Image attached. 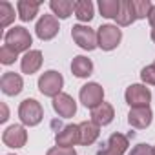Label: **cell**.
<instances>
[{"label": "cell", "instance_id": "cell-1", "mask_svg": "<svg viewBox=\"0 0 155 155\" xmlns=\"http://www.w3.org/2000/svg\"><path fill=\"white\" fill-rule=\"evenodd\" d=\"M4 42L8 48H11L13 51L20 53V51H28L31 46V35L26 28L22 26H15L11 28L6 35H4Z\"/></svg>", "mask_w": 155, "mask_h": 155}, {"label": "cell", "instance_id": "cell-2", "mask_svg": "<svg viewBox=\"0 0 155 155\" xmlns=\"http://www.w3.org/2000/svg\"><path fill=\"white\" fill-rule=\"evenodd\" d=\"M62 86H64L62 75H60L58 71H53V69L42 73L40 79H38V90H40V93L46 95V97H53V99H55L57 95H60Z\"/></svg>", "mask_w": 155, "mask_h": 155}, {"label": "cell", "instance_id": "cell-3", "mask_svg": "<svg viewBox=\"0 0 155 155\" xmlns=\"http://www.w3.org/2000/svg\"><path fill=\"white\" fill-rule=\"evenodd\" d=\"M18 117L26 126H37L44 119V110H42L40 102H37L35 99H26L20 102Z\"/></svg>", "mask_w": 155, "mask_h": 155}, {"label": "cell", "instance_id": "cell-4", "mask_svg": "<svg viewBox=\"0 0 155 155\" xmlns=\"http://www.w3.org/2000/svg\"><path fill=\"white\" fill-rule=\"evenodd\" d=\"M122 38V31L117 28V26H111V24H104L99 28L97 31V42H99V48L104 49V51H111L119 46Z\"/></svg>", "mask_w": 155, "mask_h": 155}, {"label": "cell", "instance_id": "cell-5", "mask_svg": "<svg viewBox=\"0 0 155 155\" xmlns=\"http://www.w3.org/2000/svg\"><path fill=\"white\" fill-rule=\"evenodd\" d=\"M79 97H81V102H82L86 108L93 110V108H97V106L102 104L104 90H102V86H99L97 82H88V84H84V86L81 88Z\"/></svg>", "mask_w": 155, "mask_h": 155}, {"label": "cell", "instance_id": "cell-6", "mask_svg": "<svg viewBox=\"0 0 155 155\" xmlns=\"http://www.w3.org/2000/svg\"><path fill=\"white\" fill-rule=\"evenodd\" d=\"M71 37H73V40L79 44L82 49H88V51H91V49H95L99 46L97 33L91 28H88V26H81V24L73 26L71 28Z\"/></svg>", "mask_w": 155, "mask_h": 155}, {"label": "cell", "instance_id": "cell-7", "mask_svg": "<svg viewBox=\"0 0 155 155\" xmlns=\"http://www.w3.org/2000/svg\"><path fill=\"white\" fill-rule=\"evenodd\" d=\"M126 102L131 106V108H142V106H150V101H151V91L142 86V84H131L126 93Z\"/></svg>", "mask_w": 155, "mask_h": 155}, {"label": "cell", "instance_id": "cell-8", "mask_svg": "<svg viewBox=\"0 0 155 155\" xmlns=\"http://www.w3.org/2000/svg\"><path fill=\"white\" fill-rule=\"evenodd\" d=\"M58 29H60L58 28V20L53 15H42L38 18V22H37V28H35L37 37L40 40H51L58 33Z\"/></svg>", "mask_w": 155, "mask_h": 155}, {"label": "cell", "instance_id": "cell-9", "mask_svg": "<svg viewBox=\"0 0 155 155\" xmlns=\"http://www.w3.org/2000/svg\"><path fill=\"white\" fill-rule=\"evenodd\" d=\"M128 150V137L122 133H111L108 142L104 144L102 150L97 151V155H124Z\"/></svg>", "mask_w": 155, "mask_h": 155}, {"label": "cell", "instance_id": "cell-10", "mask_svg": "<svg viewBox=\"0 0 155 155\" xmlns=\"http://www.w3.org/2000/svg\"><path fill=\"white\" fill-rule=\"evenodd\" d=\"M0 88H2V91L9 97H15L22 91L24 88V81L22 77L15 71H6L2 75V79H0Z\"/></svg>", "mask_w": 155, "mask_h": 155}, {"label": "cell", "instance_id": "cell-11", "mask_svg": "<svg viewBox=\"0 0 155 155\" xmlns=\"http://www.w3.org/2000/svg\"><path fill=\"white\" fill-rule=\"evenodd\" d=\"M2 140H4V144L9 146V148H22V146L26 144V140H28V133H26L24 126L13 124V126H9V128L2 133Z\"/></svg>", "mask_w": 155, "mask_h": 155}, {"label": "cell", "instance_id": "cell-12", "mask_svg": "<svg viewBox=\"0 0 155 155\" xmlns=\"http://www.w3.org/2000/svg\"><path fill=\"white\" fill-rule=\"evenodd\" d=\"M55 142L60 148H73L77 142H81V130H79V126L69 124V126L62 128L55 135Z\"/></svg>", "mask_w": 155, "mask_h": 155}, {"label": "cell", "instance_id": "cell-13", "mask_svg": "<svg viewBox=\"0 0 155 155\" xmlns=\"http://www.w3.org/2000/svg\"><path fill=\"white\" fill-rule=\"evenodd\" d=\"M151 119H153V113L150 110V106H142V108H131L130 113H128V122L130 126L133 128H139V130H144L151 124Z\"/></svg>", "mask_w": 155, "mask_h": 155}, {"label": "cell", "instance_id": "cell-14", "mask_svg": "<svg viewBox=\"0 0 155 155\" xmlns=\"http://www.w3.org/2000/svg\"><path fill=\"white\" fill-rule=\"evenodd\" d=\"M53 110L60 117L69 119V117H73L77 113V104H75L73 97H69L68 93H60V95H57L53 99Z\"/></svg>", "mask_w": 155, "mask_h": 155}, {"label": "cell", "instance_id": "cell-15", "mask_svg": "<svg viewBox=\"0 0 155 155\" xmlns=\"http://www.w3.org/2000/svg\"><path fill=\"white\" fill-rule=\"evenodd\" d=\"M79 130H81V144H84V146L93 144L99 139V135H101V126L95 124L93 120L81 122L79 124Z\"/></svg>", "mask_w": 155, "mask_h": 155}, {"label": "cell", "instance_id": "cell-16", "mask_svg": "<svg viewBox=\"0 0 155 155\" xmlns=\"http://www.w3.org/2000/svg\"><path fill=\"white\" fill-rule=\"evenodd\" d=\"M20 66H22V71H24L26 75H33V73H37V71L40 69V66H42V53H40L38 49H31V51H28V53L22 57Z\"/></svg>", "mask_w": 155, "mask_h": 155}, {"label": "cell", "instance_id": "cell-17", "mask_svg": "<svg viewBox=\"0 0 155 155\" xmlns=\"http://www.w3.org/2000/svg\"><path fill=\"white\" fill-rule=\"evenodd\" d=\"M113 117H115L113 106L108 104V102H102L101 106H97V108L91 110V120H93L95 124H99V126L110 124V122L113 120Z\"/></svg>", "mask_w": 155, "mask_h": 155}, {"label": "cell", "instance_id": "cell-18", "mask_svg": "<svg viewBox=\"0 0 155 155\" xmlns=\"http://www.w3.org/2000/svg\"><path fill=\"white\" fill-rule=\"evenodd\" d=\"M71 71L75 77H79V79H84V77H90L93 73V62L88 58V57H75L73 62H71Z\"/></svg>", "mask_w": 155, "mask_h": 155}, {"label": "cell", "instance_id": "cell-19", "mask_svg": "<svg viewBox=\"0 0 155 155\" xmlns=\"http://www.w3.org/2000/svg\"><path fill=\"white\" fill-rule=\"evenodd\" d=\"M40 8V2H33V0H20L17 2V9H18V18L22 22H29L37 17Z\"/></svg>", "mask_w": 155, "mask_h": 155}, {"label": "cell", "instance_id": "cell-20", "mask_svg": "<svg viewBox=\"0 0 155 155\" xmlns=\"http://www.w3.org/2000/svg\"><path fill=\"white\" fill-rule=\"evenodd\" d=\"M115 20H117L119 26H130L131 22L137 20L135 9H133V0H122L120 2V11H119Z\"/></svg>", "mask_w": 155, "mask_h": 155}, {"label": "cell", "instance_id": "cell-21", "mask_svg": "<svg viewBox=\"0 0 155 155\" xmlns=\"http://www.w3.org/2000/svg\"><path fill=\"white\" fill-rule=\"evenodd\" d=\"M49 8L53 9V13L58 18H68L75 11V2H69V0H51Z\"/></svg>", "mask_w": 155, "mask_h": 155}, {"label": "cell", "instance_id": "cell-22", "mask_svg": "<svg viewBox=\"0 0 155 155\" xmlns=\"http://www.w3.org/2000/svg\"><path fill=\"white\" fill-rule=\"evenodd\" d=\"M75 17L81 22H90L93 18V4L90 0H79V2H75Z\"/></svg>", "mask_w": 155, "mask_h": 155}, {"label": "cell", "instance_id": "cell-23", "mask_svg": "<svg viewBox=\"0 0 155 155\" xmlns=\"http://www.w3.org/2000/svg\"><path fill=\"white\" fill-rule=\"evenodd\" d=\"M101 15L106 18H117L120 11V0H101L99 2Z\"/></svg>", "mask_w": 155, "mask_h": 155}, {"label": "cell", "instance_id": "cell-24", "mask_svg": "<svg viewBox=\"0 0 155 155\" xmlns=\"http://www.w3.org/2000/svg\"><path fill=\"white\" fill-rule=\"evenodd\" d=\"M13 20H15V8L9 2L2 0V2H0V26L8 28Z\"/></svg>", "mask_w": 155, "mask_h": 155}, {"label": "cell", "instance_id": "cell-25", "mask_svg": "<svg viewBox=\"0 0 155 155\" xmlns=\"http://www.w3.org/2000/svg\"><path fill=\"white\" fill-rule=\"evenodd\" d=\"M133 9H135L137 20L139 18H146V17H150V11L153 9V4L150 2V0H133Z\"/></svg>", "mask_w": 155, "mask_h": 155}, {"label": "cell", "instance_id": "cell-26", "mask_svg": "<svg viewBox=\"0 0 155 155\" xmlns=\"http://www.w3.org/2000/svg\"><path fill=\"white\" fill-rule=\"evenodd\" d=\"M17 51H13L11 48H8L6 44L0 48V62L2 64H13L15 60H17Z\"/></svg>", "mask_w": 155, "mask_h": 155}, {"label": "cell", "instance_id": "cell-27", "mask_svg": "<svg viewBox=\"0 0 155 155\" xmlns=\"http://www.w3.org/2000/svg\"><path fill=\"white\" fill-rule=\"evenodd\" d=\"M140 79H142L146 84L155 86V66H153V64H151V66L142 68V71H140Z\"/></svg>", "mask_w": 155, "mask_h": 155}, {"label": "cell", "instance_id": "cell-28", "mask_svg": "<svg viewBox=\"0 0 155 155\" xmlns=\"http://www.w3.org/2000/svg\"><path fill=\"white\" fill-rule=\"evenodd\" d=\"M130 155H153V148L150 144H137L130 151Z\"/></svg>", "mask_w": 155, "mask_h": 155}, {"label": "cell", "instance_id": "cell-29", "mask_svg": "<svg viewBox=\"0 0 155 155\" xmlns=\"http://www.w3.org/2000/svg\"><path fill=\"white\" fill-rule=\"evenodd\" d=\"M46 155H77V151L73 148H60V146H55L51 150H48Z\"/></svg>", "mask_w": 155, "mask_h": 155}, {"label": "cell", "instance_id": "cell-30", "mask_svg": "<svg viewBox=\"0 0 155 155\" xmlns=\"http://www.w3.org/2000/svg\"><path fill=\"white\" fill-rule=\"evenodd\" d=\"M148 20H150V24H151V28L155 29V6H153V9L150 11V17H148Z\"/></svg>", "mask_w": 155, "mask_h": 155}, {"label": "cell", "instance_id": "cell-31", "mask_svg": "<svg viewBox=\"0 0 155 155\" xmlns=\"http://www.w3.org/2000/svg\"><path fill=\"white\" fill-rule=\"evenodd\" d=\"M0 120H8V108H6V104H2V117H0Z\"/></svg>", "mask_w": 155, "mask_h": 155}, {"label": "cell", "instance_id": "cell-32", "mask_svg": "<svg viewBox=\"0 0 155 155\" xmlns=\"http://www.w3.org/2000/svg\"><path fill=\"white\" fill-rule=\"evenodd\" d=\"M151 40H153V42H155V29H153V31H151Z\"/></svg>", "mask_w": 155, "mask_h": 155}, {"label": "cell", "instance_id": "cell-33", "mask_svg": "<svg viewBox=\"0 0 155 155\" xmlns=\"http://www.w3.org/2000/svg\"><path fill=\"white\" fill-rule=\"evenodd\" d=\"M153 155H155V148H153Z\"/></svg>", "mask_w": 155, "mask_h": 155}, {"label": "cell", "instance_id": "cell-34", "mask_svg": "<svg viewBox=\"0 0 155 155\" xmlns=\"http://www.w3.org/2000/svg\"><path fill=\"white\" fill-rule=\"evenodd\" d=\"M153 66H155V62H153Z\"/></svg>", "mask_w": 155, "mask_h": 155}]
</instances>
